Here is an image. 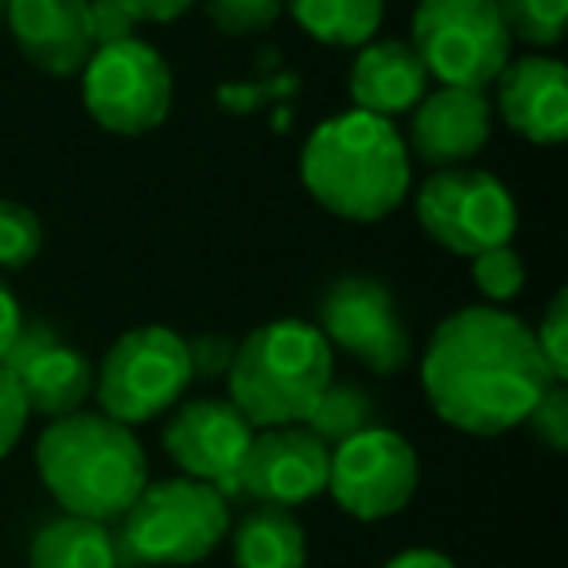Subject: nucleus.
Returning <instances> with one entry per match:
<instances>
[{
    "label": "nucleus",
    "instance_id": "nucleus-1",
    "mask_svg": "<svg viewBox=\"0 0 568 568\" xmlns=\"http://www.w3.org/2000/svg\"><path fill=\"white\" fill-rule=\"evenodd\" d=\"M420 386L444 425L487 440L526 425L529 409L557 382L518 316L471 304L436 324L420 355Z\"/></svg>",
    "mask_w": 568,
    "mask_h": 568
},
{
    "label": "nucleus",
    "instance_id": "nucleus-2",
    "mask_svg": "<svg viewBox=\"0 0 568 568\" xmlns=\"http://www.w3.org/2000/svg\"><path fill=\"white\" fill-rule=\"evenodd\" d=\"M301 180L335 219L382 222L409 199V149L394 121L363 110L335 113L312 129Z\"/></svg>",
    "mask_w": 568,
    "mask_h": 568
},
{
    "label": "nucleus",
    "instance_id": "nucleus-3",
    "mask_svg": "<svg viewBox=\"0 0 568 568\" xmlns=\"http://www.w3.org/2000/svg\"><path fill=\"white\" fill-rule=\"evenodd\" d=\"M36 471L63 514L113 526L149 487V456L129 425L105 413L51 420L36 440Z\"/></svg>",
    "mask_w": 568,
    "mask_h": 568
},
{
    "label": "nucleus",
    "instance_id": "nucleus-4",
    "mask_svg": "<svg viewBox=\"0 0 568 568\" xmlns=\"http://www.w3.org/2000/svg\"><path fill=\"white\" fill-rule=\"evenodd\" d=\"M335 351L316 324L273 320L237 339L234 366L226 374V402L253 428L304 425L312 405L332 386Z\"/></svg>",
    "mask_w": 568,
    "mask_h": 568
},
{
    "label": "nucleus",
    "instance_id": "nucleus-5",
    "mask_svg": "<svg viewBox=\"0 0 568 568\" xmlns=\"http://www.w3.org/2000/svg\"><path fill=\"white\" fill-rule=\"evenodd\" d=\"M230 534L226 495L211 483L160 479L136 495V503L121 518L118 549H125L136 565L152 568H187L206 560Z\"/></svg>",
    "mask_w": 568,
    "mask_h": 568
},
{
    "label": "nucleus",
    "instance_id": "nucleus-6",
    "mask_svg": "<svg viewBox=\"0 0 568 568\" xmlns=\"http://www.w3.org/2000/svg\"><path fill=\"white\" fill-rule=\"evenodd\" d=\"M187 343L172 327H133L94 371V397L118 425H149L172 413L191 386Z\"/></svg>",
    "mask_w": 568,
    "mask_h": 568
},
{
    "label": "nucleus",
    "instance_id": "nucleus-7",
    "mask_svg": "<svg viewBox=\"0 0 568 568\" xmlns=\"http://www.w3.org/2000/svg\"><path fill=\"white\" fill-rule=\"evenodd\" d=\"M510 32L495 0H420L413 43L428 79L456 90H487L510 63Z\"/></svg>",
    "mask_w": 568,
    "mask_h": 568
},
{
    "label": "nucleus",
    "instance_id": "nucleus-8",
    "mask_svg": "<svg viewBox=\"0 0 568 568\" xmlns=\"http://www.w3.org/2000/svg\"><path fill=\"white\" fill-rule=\"evenodd\" d=\"M417 222L440 250L479 257L495 245H510L518 206L506 183L483 168H440L417 191Z\"/></svg>",
    "mask_w": 568,
    "mask_h": 568
},
{
    "label": "nucleus",
    "instance_id": "nucleus-9",
    "mask_svg": "<svg viewBox=\"0 0 568 568\" xmlns=\"http://www.w3.org/2000/svg\"><path fill=\"white\" fill-rule=\"evenodd\" d=\"M82 102L105 133L144 136L172 113V67L136 36L94 48L82 67Z\"/></svg>",
    "mask_w": 568,
    "mask_h": 568
},
{
    "label": "nucleus",
    "instance_id": "nucleus-10",
    "mask_svg": "<svg viewBox=\"0 0 568 568\" xmlns=\"http://www.w3.org/2000/svg\"><path fill=\"white\" fill-rule=\"evenodd\" d=\"M420 487L417 448L394 428H366L335 444L327 464V495L347 518L382 521L402 514Z\"/></svg>",
    "mask_w": 568,
    "mask_h": 568
},
{
    "label": "nucleus",
    "instance_id": "nucleus-11",
    "mask_svg": "<svg viewBox=\"0 0 568 568\" xmlns=\"http://www.w3.org/2000/svg\"><path fill=\"white\" fill-rule=\"evenodd\" d=\"M320 335L327 347L347 351L374 374H402L413 358L405 320L386 284L366 273H347L320 301Z\"/></svg>",
    "mask_w": 568,
    "mask_h": 568
},
{
    "label": "nucleus",
    "instance_id": "nucleus-12",
    "mask_svg": "<svg viewBox=\"0 0 568 568\" xmlns=\"http://www.w3.org/2000/svg\"><path fill=\"white\" fill-rule=\"evenodd\" d=\"M327 464L332 448L304 425L257 428L234 475V495L253 498L257 506L293 510L327 490Z\"/></svg>",
    "mask_w": 568,
    "mask_h": 568
},
{
    "label": "nucleus",
    "instance_id": "nucleus-13",
    "mask_svg": "<svg viewBox=\"0 0 568 568\" xmlns=\"http://www.w3.org/2000/svg\"><path fill=\"white\" fill-rule=\"evenodd\" d=\"M257 428L226 397L180 402L168 417L160 444L187 479L211 483L219 495H234V475Z\"/></svg>",
    "mask_w": 568,
    "mask_h": 568
},
{
    "label": "nucleus",
    "instance_id": "nucleus-14",
    "mask_svg": "<svg viewBox=\"0 0 568 568\" xmlns=\"http://www.w3.org/2000/svg\"><path fill=\"white\" fill-rule=\"evenodd\" d=\"M0 366L20 382L32 417H71L94 397V363L67 347L51 324H24Z\"/></svg>",
    "mask_w": 568,
    "mask_h": 568
},
{
    "label": "nucleus",
    "instance_id": "nucleus-15",
    "mask_svg": "<svg viewBox=\"0 0 568 568\" xmlns=\"http://www.w3.org/2000/svg\"><path fill=\"white\" fill-rule=\"evenodd\" d=\"M495 110L521 141L560 144L568 136V71L560 59L521 55L495 79Z\"/></svg>",
    "mask_w": 568,
    "mask_h": 568
},
{
    "label": "nucleus",
    "instance_id": "nucleus-16",
    "mask_svg": "<svg viewBox=\"0 0 568 568\" xmlns=\"http://www.w3.org/2000/svg\"><path fill=\"white\" fill-rule=\"evenodd\" d=\"M20 55L51 79L82 74L94 55L87 0H9L4 12Z\"/></svg>",
    "mask_w": 568,
    "mask_h": 568
},
{
    "label": "nucleus",
    "instance_id": "nucleus-17",
    "mask_svg": "<svg viewBox=\"0 0 568 568\" xmlns=\"http://www.w3.org/2000/svg\"><path fill=\"white\" fill-rule=\"evenodd\" d=\"M490 121H495V110L487 94L440 87L420 98V105L413 110L405 149H413L417 160L433 168H464L490 141Z\"/></svg>",
    "mask_w": 568,
    "mask_h": 568
},
{
    "label": "nucleus",
    "instance_id": "nucleus-18",
    "mask_svg": "<svg viewBox=\"0 0 568 568\" xmlns=\"http://www.w3.org/2000/svg\"><path fill=\"white\" fill-rule=\"evenodd\" d=\"M428 82L433 79L409 43L371 40L351 63V102L355 110L394 121L417 110L428 94Z\"/></svg>",
    "mask_w": 568,
    "mask_h": 568
},
{
    "label": "nucleus",
    "instance_id": "nucleus-19",
    "mask_svg": "<svg viewBox=\"0 0 568 568\" xmlns=\"http://www.w3.org/2000/svg\"><path fill=\"white\" fill-rule=\"evenodd\" d=\"M121 549L110 526L74 514L43 521L28 541V568H118Z\"/></svg>",
    "mask_w": 568,
    "mask_h": 568
},
{
    "label": "nucleus",
    "instance_id": "nucleus-20",
    "mask_svg": "<svg viewBox=\"0 0 568 568\" xmlns=\"http://www.w3.org/2000/svg\"><path fill=\"white\" fill-rule=\"evenodd\" d=\"M230 557H234V568H304L308 534L293 510L257 506L234 526Z\"/></svg>",
    "mask_w": 568,
    "mask_h": 568
},
{
    "label": "nucleus",
    "instance_id": "nucleus-21",
    "mask_svg": "<svg viewBox=\"0 0 568 568\" xmlns=\"http://www.w3.org/2000/svg\"><path fill=\"white\" fill-rule=\"evenodd\" d=\"M284 9L327 48H363L378 36L386 0H284Z\"/></svg>",
    "mask_w": 568,
    "mask_h": 568
},
{
    "label": "nucleus",
    "instance_id": "nucleus-22",
    "mask_svg": "<svg viewBox=\"0 0 568 568\" xmlns=\"http://www.w3.org/2000/svg\"><path fill=\"white\" fill-rule=\"evenodd\" d=\"M304 428H308L316 440H324L327 448H335V444L374 428V397L366 394L363 386L332 378V386L320 394V402L312 405V413L304 417Z\"/></svg>",
    "mask_w": 568,
    "mask_h": 568
},
{
    "label": "nucleus",
    "instance_id": "nucleus-23",
    "mask_svg": "<svg viewBox=\"0 0 568 568\" xmlns=\"http://www.w3.org/2000/svg\"><path fill=\"white\" fill-rule=\"evenodd\" d=\"M510 40H521L526 48L549 51L565 40L568 0H495Z\"/></svg>",
    "mask_w": 568,
    "mask_h": 568
},
{
    "label": "nucleus",
    "instance_id": "nucleus-24",
    "mask_svg": "<svg viewBox=\"0 0 568 568\" xmlns=\"http://www.w3.org/2000/svg\"><path fill=\"white\" fill-rule=\"evenodd\" d=\"M43 226L24 203L0 199V268H24L40 257Z\"/></svg>",
    "mask_w": 568,
    "mask_h": 568
},
{
    "label": "nucleus",
    "instance_id": "nucleus-25",
    "mask_svg": "<svg viewBox=\"0 0 568 568\" xmlns=\"http://www.w3.org/2000/svg\"><path fill=\"white\" fill-rule=\"evenodd\" d=\"M471 281L483 293V301L503 308V304H510L514 296L521 293V284H526V265H521V257L510 250V245H495V250L471 257Z\"/></svg>",
    "mask_w": 568,
    "mask_h": 568
},
{
    "label": "nucleus",
    "instance_id": "nucleus-26",
    "mask_svg": "<svg viewBox=\"0 0 568 568\" xmlns=\"http://www.w3.org/2000/svg\"><path fill=\"white\" fill-rule=\"evenodd\" d=\"M203 4L222 36H257L273 28L284 12V0H203Z\"/></svg>",
    "mask_w": 568,
    "mask_h": 568
},
{
    "label": "nucleus",
    "instance_id": "nucleus-27",
    "mask_svg": "<svg viewBox=\"0 0 568 568\" xmlns=\"http://www.w3.org/2000/svg\"><path fill=\"white\" fill-rule=\"evenodd\" d=\"M534 343H537V355H541L545 371L552 374V382L565 386V378H568V293L565 288L549 301V308H545L541 324H537V332H534Z\"/></svg>",
    "mask_w": 568,
    "mask_h": 568
},
{
    "label": "nucleus",
    "instance_id": "nucleus-28",
    "mask_svg": "<svg viewBox=\"0 0 568 568\" xmlns=\"http://www.w3.org/2000/svg\"><path fill=\"white\" fill-rule=\"evenodd\" d=\"M521 428H529V436H534L537 444H545L549 452H557V456L568 452V394L560 382L545 389V397L529 409Z\"/></svg>",
    "mask_w": 568,
    "mask_h": 568
},
{
    "label": "nucleus",
    "instance_id": "nucleus-29",
    "mask_svg": "<svg viewBox=\"0 0 568 568\" xmlns=\"http://www.w3.org/2000/svg\"><path fill=\"white\" fill-rule=\"evenodd\" d=\"M187 343V363H191V378H203V382H219L230 374L237 355V339L219 332H203L195 339H183Z\"/></svg>",
    "mask_w": 568,
    "mask_h": 568
},
{
    "label": "nucleus",
    "instance_id": "nucleus-30",
    "mask_svg": "<svg viewBox=\"0 0 568 568\" xmlns=\"http://www.w3.org/2000/svg\"><path fill=\"white\" fill-rule=\"evenodd\" d=\"M28 420H32V413H28V402L20 394V382L0 366V459L20 444Z\"/></svg>",
    "mask_w": 568,
    "mask_h": 568
},
{
    "label": "nucleus",
    "instance_id": "nucleus-31",
    "mask_svg": "<svg viewBox=\"0 0 568 568\" xmlns=\"http://www.w3.org/2000/svg\"><path fill=\"white\" fill-rule=\"evenodd\" d=\"M90 9V36H94V48H110V43L133 40L136 20L129 17V9L121 0H87Z\"/></svg>",
    "mask_w": 568,
    "mask_h": 568
},
{
    "label": "nucleus",
    "instance_id": "nucleus-32",
    "mask_svg": "<svg viewBox=\"0 0 568 568\" xmlns=\"http://www.w3.org/2000/svg\"><path fill=\"white\" fill-rule=\"evenodd\" d=\"M121 4L136 24H172V20L187 17L199 0H121Z\"/></svg>",
    "mask_w": 568,
    "mask_h": 568
},
{
    "label": "nucleus",
    "instance_id": "nucleus-33",
    "mask_svg": "<svg viewBox=\"0 0 568 568\" xmlns=\"http://www.w3.org/2000/svg\"><path fill=\"white\" fill-rule=\"evenodd\" d=\"M20 327H24L20 301H17V293H12L9 284L0 281V358H4V351L12 347V339L20 335Z\"/></svg>",
    "mask_w": 568,
    "mask_h": 568
},
{
    "label": "nucleus",
    "instance_id": "nucleus-34",
    "mask_svg": "<svg viewBox=\"0 0 568 568\" xmlns=\"http://www.w3.org/2000/svg\"><path fill=\"white\" fill-rule=\"evenodd\" d=\"M382 568H456V560L440 549L417 545V549H405V552H397V557H389Z\"/></svg>",
    "mask_w": 568,
    "mask_h": 568
},
{
    "label": "nucleus",
    "instance_id": "nucleus-35",
    "mask_svg": "<svg viewBox=\"0 0 568 568\" xmlns=\"http://www.w3.org/2000/svg\"><path fill=\"white\" fill-rule=\"evenodd\" d=\"M4 12H9V0H0V24H4Z\"/></svg>",
    "mask_w": 568,
    "mask_h": 568
}]
</instances>
